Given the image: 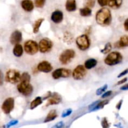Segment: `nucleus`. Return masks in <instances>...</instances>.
Segmentation results:
<instances>
[{"mask_svg":"<svg viewBox=\"0 0 128 128\" xmlns=\"http://www.w3.org/2000/svg\"><path fill=\"white\" fill-rule=\"evenodd\" d=\"M48 100L47 106H51V105L58 104L62 101V98L59 94L54 92L51 93V96L48 98Z\"/></svg>","mask_w":128,"mask_h":128,"instance_id":"ddd939ff","label":"nucleus"},{"mask_svg":"<svg viewBox=\"0 0 128 128\" xmlns=\"http://www.w3.org/2000/svg\"><path fill=\"white\" fill-rule=\"evenodd\" d=\"M21 6L24 11L31 12L34 10V3L31 0H22L21 2Z\"/></svg>","mask_w":128,"mask_h":128,"instance_id":"dca6fc26","label":"nucleus"},{"mask_svg":"<svg viewBox=\"0 0 128 128\" xmlns=\"http://www.w3.org/2000/svg\"><path fill=\"white\" fill-rule=\"evenodd\" d=\"M66 10L69 12H72L76 10V0H67L66 2Z\"/></svg>","mask_w":128,"mask_h":128,"instance_id":"a211bd4d","label":"nucleus"},{"mask_svg":"<svg viewBox=\"0 0 128 128\" xmlns=\"http://www.w3.org/2000/svg\"><path fill=\"white\" fill-rule=\"evenodd\" d=\"M24 49L27 54L30 55H34L38 52V44L36 41H32V40H28L25 42Z\"/></svg>","mask_w":128,"mask_h":128,"instance_id":"0eeeda50","label":"nucleus"},{"mask_svg":"<svg viewBox=\"0 0 128 128\" xmlns=\"http://www.w3.org/2000/svg\"><path fill=\"white\" fill-rule=\"evenodd\" d=\"M123 56L120 52L114 51L108 54L104 60V62L108 66H114L122 62Z\"/></svg>","mask_w":128,"mask_h":128,"instance_id":"f03ea898","label":"nucleus"},{"mask_svg":"<svg viewBox=\"0 0 128 128\" xmlns=\"http://www.w3.org/2000/svg\"><path fill=\"white\" fill-rule=\"evenodd\" d=\"M45 2H46V0H35V6L39 8H41L44 6Z\"/></svg>","mask_w":128,"mask_h":128,"instance_id":"c756f323","label":"nucleus"},{"mask_svg":"<svg viewBox=\"0 0 128 128\" xmlns=\"http://www.w3.org/2000/svg\"><path fill=\"white\" fill-rule=\"evenodd\" d=\"M127 81H128V78H125L122 79V80H120V81H118V83H117V84L118 85L122 84H124V83H125L126 82H127Z\"/></svg>","mask_w":128,"mask_h":128,"instance_id":"ea45409f","label":"nucleus"},{"mask_svg":"<svg viewBox=\"0 0 128 128\" xmlns=\"http://www.w3.org/2000/svg\"><path fill=\"white\" fill-rule=\"evenodd\" d=\"M63 13L62 11L60 10H56L52 13L51 16V19L52 22L56 24H59L63 20Z\"/></svg>","mask_w":128,"mask_h":128,"instance_id":"2eb2a0df","label":"nucleus"},{"mask_svg":"<svg viewBox=\"0 0 128 128\" xmlns=\"http://www.w3.org/2000/svg\"><path fill=\"white\" fill-rule=\"evenodd\" d=\"M98 4L102 7L106 6L108 5V0H98Z\"/></svg>","mask_w":128,"mask_h":128,"instance_id":"4c0bfd02","label":"nucleus"},{"mask_svg":"<svg viewBox=\"0 0 128 128\" xmlns=\"http://www.w3.org/2000/svg\"><path fill=\"white\" fill-rule=\"evenodd\" d=\"M52 46H53V43L50 39L42 38L39 42V50L41 53H46L51 51Z\"/></svg>","mask_w":128,"mask_h":128,"instance_id":"6e6552de","label":"nucleus"},{"mask_svg":"<svg viewBox=\"0 0 128 128\" xmlns=\"http://www.w3.org/2000/svg\"><path fill=\"white\" fill-rule=\"evenodd\" d=\"M31 80V76L28 72H24L21 75V80L20 81H24V82H30Z\"/></svg>","mask_w":128,"mask_h":128,"instance_id":"cd10ccee","label":"nucleus"},{"mask_svg":"<svg viewBox=\"0 0 128 128\" xmlns=\"http://www.w3.org/2000/svg\"><path fill=\"white\" fill-rule=\"evenodd\" d=\"M75 56V51L73 50L68 49L64 51L60 56V61L62 64L70 63Z\"/></svg>","mask_w":128,"mask_h":128,"instance_id":"39448f33","label":"nucleus"},{"mask_svg":"<svg viewBox=\"0 0 128 128\" xmlns=\"http://www.w3.org/2000/svg\"><path fill=\"white\" fill-rule=\"evenodd\" d=\"M58 117V113L56 112V111L55 110H51V111L49 112V113L48 114L47 116L45 118L44 122H48L50 121H52L53 120H54L56 118Z\"/></svg>","mask_w":128,"mask_h":128,"instance_id":"412c9836","label":"nucleus"},{"mask_svg":"<svg viewBox=\"0 0 128 128\" xmlns=\"http://www.w3.org/2000/svg\"><path fill=\"white\" fill-rule=\"evenodd\" d=\"M80 13L81 16H84V17H87V16H91V13H92V10L90 8L85 7L80 9Z\"/></svg>","mask_w":128,"mask_h":128,"instance_id":"393cba45","label":"nucleus"},{"mask_svg":"<svg viewBox=\"0 0 128 128\" xmlns=\"http://www.w3.org/2000/svg\"><path fill=\"white\" fill-rule=\"evenodd\" d=\"M111 50H112V45L110 42H108L106 44L104 48L101 50V52H102V54H108L111 51Z\"/></svg>","mask_w":128,"mask_h":128,"instance_id":"bb28decb","label":"nucleus"},{"mask_svg":"<svg viewBox=\"0 0 128 128\" xmlns=\"http://www.w3.org/2000/svg\"><path fill=\"white\" fill-rule=\"evenodd\" d=\"M18 91L25 96H29L32 94L33 91V87L30 82L21 81L17 86Z\"/></svg>","mask_w":128,"mask_h":128,"instance_id":"20e7f679","label":"nucleus"},{"mask_svg":"<svg viewBox=\"0 0 128 128\" xmlns=\"http://www.w3.org/2000/svg\"><path fill=\"white\" fill-rule=\"evenodd\" d=\"M72 77L75 80H81L86 75V68L83 65H78L72 72Z\"/></svg>","mask_w":128,"mask_h":128,"instance_id":"9d476101","label":"nucleus"},{"mask_svg":"<svg viewBox=\"0 0 128 128\" xmlns=\"http://www.w3.org/2000/svg\"><path fill=\"white\" fill-rule=\"evenodd\" d=\"M85 4H86V7L91 8H93L94 6L95 0H86Z\"/></svg>","mask_w":128,"mask_h":128,"instance_id":"7c9ffc66","label":"nucleus"},{"mask_svg":"<svg viewBox=\"0 0 128 128\" xmlns=\"http://www.w3.org/2000/svg\"><path fill=\"white\" fill-rule=\"evenodd\" d=\"M101 126H102V128H108L110 127V124L108 123L107 119L106 118H104L102 119V121H101Z\"/></svg>","mask_w":128,"mask_h":128,"instance_id":"473e14b6","label":"nucleus"},{"mask_svg":"<svg viewBox=\"0 0 128 128\" xmlns=\"http://www.w3.org/2000/svg\"><path fill=\"white\" fill-rule=\"evenodd\" d=\"M78 48L81 51L87 50L90 46V40L86 34H82L77 38L76 40Z\"/></svg>","mask_w":128,"mask_h":128,"instance_id":"423d86ee","label":"nucleus"},{"mask_svg":"<svg viewBox=\"0 0 128 128\" xmlns=\"http://www.w3.org/2000/svg\"><path fill=\"white\" fill-rule=\"evenodd\" d=\"M64 126V123L62 121H60L58 123H56V124L54 125L51 128H62Z\"/></svg>","mask_w":128,"mask_h":128,"instance_id":"c9c22d12","label":"nucleus"},{"mask_svg":"<svg viewBox=\"0 0 128 128\" xmlns=\"http://www.w3.org/2000/svg\"><path fill=\"white\" fill-rule=\"evenodd\" d=\"M112 93V91H108L107 92H103L102 95L101 96V98H108V96H111Z\"/></svg>","mask_w":128,"mask_h":128,"instance_id":"e433bc0d","label":"nucleus"},{"mask_svg":"<svg viewBox=\"0 0 128 128\" xmlns=\"http://www.w3.org/2000/svg\"><path fill=\"white\" fill-rule=\"evenodd\" d=\"M108 89V84H104L102 86H101V88L98 89L96 91V94L97 96H100V95L102 94L103 92H104L106 91V90Z\"/></svg>","mask_w":128,"mask_h":128,"instance_id":"c85d7f7f","label":"nucleus"},{"mask_svg":"<svg viewBox=\"0 0 128 128\" xmlns=\"http://www.w3.org/2000/svg\"><path fill=\"white\" fill-rule=\"evenodd\" d=\"M22 40V33L18 30H16L11 34L10 41L11 44H19Z\"/></svg>","mask_w":128,"mask_h":128,"instance_id":"4468645a","label":"nucleus"},{"mask_svg":"<svg viewBox=\"0 0 128 128\" xmlns=\"http://www.w3.org/2000/svg\"><path fill=\"white\" fill-rule=\"evenodd\" d=\"M12 52H13V54L16 57H21L23 54V48L20 43L16 44L14 47Z\"/></svg>","mask_w":128,"mask_h":128,"instance_id":"aec40b11","label":"nucleus"},{"mask_svg":"<svg viewBox=\"0 0 128 128\" xmlns=\"http://www.w3.org/2000/svg\"><path fill=\"white\" fill-rule=\"evenodd\" d=\"M124 27L125 30L126 31H128V19H126V21H124Z\"/></svg>","mask_w":128,"mask_h":128,"instance_id":"79ce46f5","label":"nucleus"},{"mask_svg":"<svg viewBox=\"0 0 128 128\" xmlns=\"http://www.w3.org/2000/svg\"><path fill=\"white\" fill-rule=\"evenodd\" d=\"M128 69H126V70H125L124 71H123L122 72H121V73H120V74L118 76V78H120L122 77L123 76L126 75V74H128Z\"/></svg>","mask_w":128,"mask_h":128,"instance_id":"58836bf2","label":"nucleus"},{"mask_svg":"<svg viewBox=\"0 0 128 128\" xmlns=\"http://www.w3.org/2000/svg\"><path fill=\"white\" fill-rule=\"evenodd\" d=\"M96 21L101 26H108L112 21V14L108 8H102L99 10L96 14Z\"/></svg>","mask_w":128,"mask_h":128,"instance_id":"f257e3e1","label":"nucleus"},{"mask_svg":"<svg viewBox=\"0 0 128 128\" xmlns=\"http://www.w3.org/2000/svg\"><path fill=\"white\" fill-rule=\"evenodd\" d=\"M5 80L7 82L12 84L18 83L21 80L20 72L16 70H8L6 73Z\"/></svg>","mask_w":128,"mask_h":128,"instance_id":"7ed1b4c3","label":"nucleus"},{"mask_svg":"<svg viewBox=\"0 0 128 128\" xmlns=\"http://www.w3.org/2000/svg\"><path fill=\"white\" fill-rule=\"evenodd\" d=\"M122 3V0H108V4L114 10L120 8Z\"/></svg>","mask_w":128,"mask_h":128,"instance_id":"6ab92c4d","label":"nucleus"},{"mask_svg":"<svg viewBox=\"0 0 128 128\" xmlns=\"http://www.w3.org/2000/svg\"><path fill=\"white\" fill-rule=\"evenodd\" d=\"M71 75V71L66 68H59L53 71L52 77L54 80H59L61 78H68Z\"/></svg>","mask_w":128,"mask_h":128,"instance_id":"9b49d317","label":"nucleus"},{"mask_svg":"<svg viewBox=\"0 0 128 128\" xmlns=\"http://www.w3.org/2000/svg\"><path fill=\"white\" fill-rule=\"evenodd\" d=\"M37 70L40 72L48 73V72H50L52 71V66L48 61H44L38 64L37 66Z\"/></svg>","mask_w":128,"mask_h":128,"instance_id":"f8f14e48","label":"nucleus"},{"mask_svg":"<svg viewBox=\"0 0 128 128\" xmlns=\"http://www.w3.org/2000/svg\"><path fill=\"white\" fill-rule=\"evenodd\" d=\"M128 46V37L126 35L121 36L120 41L115 44V46L118 48H122L127 47Z\"/></svg>","mask_w":128,"mask_h":128,"instance_id":"f3484780","label":"nucleus"},{"mask_svg":"<svg viewBox=\"0 0 128 128\" xmlns=\"http://www.w3.org/2000/svg\"><path fill=\"white\" fill-rule=\"evenodd\" d=\"M42 102V99L41 97H36L32 102L30 104V109L31 110H34V108H36V107H38V106H40V104H41Z\"/></svg>","mask_w":128,"mask_h":128,"instance_id":"b1692460","label":"nucleus"},{"mask_svg":"<svg viewBox=\"0 0 128 128\" xmlns=\"http://www.w3.org/2000/svg\"><path fill=\"white\" fill-rule=\"evenodd\" d=\"M44 21L43 18H40L38 19L36 21L34 22L33 25V29H32V31H33L34 33L36 34L39 32V30H40V26H41V24L42 23V22Z\"/></svg>","mask_w":128,"mask_h":128,"instance_id":"5701e85b","label":"nucleus"},{"mask_svg":"<svg viewBox=\"0 0 128 128\" xmlns=\"http://www.w3.org/2000/svg\"><path fill=\"white\" fill-rule=\"evenodd\" d=\"M72 110L71 109H67V110H64V111L62 112V115H61V117L62 118H66L67 116L71 115V114L72 113Z\"/></svg>","mask_w":128,"mask_h":128,"instance_id":"2f4dec72","label":"nucleus"},{"mask_svg":"<svg viewBox=\"0 0 128 128\" xmlns=\"http://www.w3.org/2000/svg\"><path fill=\"white\" fill-rule=\"evenodd\" d=\"M99 102H100V101H95V102H92L91 104H90V106H89V110H90V111H93L94 109L95 108V107H96V105L98 104V103Z\"/></svg>","mask_w":128,"mask_h":128,"instance_id":"f704fd0d","label":"nucleus"},{"mask_svg":"<svg viewBox=\"0 0 128 128\" xmlns=\"http://www.w3.org/2000/svg\"><path fill=\"white\" fill-rule=\"evenodd\" d=\"M121 90H128V84H125L124 86H122V87L121 88Z\"/></svg>","mask_w":128,"mask_h":128,"instance_id":"c03bdc74","label":"nucleus"},{"mask_svg":"<svg viewBox=\"0 0 128 128\" xmlns=\"http://www.w3.org/2000/svg\"><path fill=\"white\" fill-rule=\"evenodd\" d=\"M98 61L95 59L91 58L88 60L84 62V68L87 70H91L97 65Z\"/></svg>","mask_w":128,"mask_h":128,"instance_id":"4be33fe9","label":"nucleus"},{"mask_svg":"<svg viewBox=\"0 0 128 128\" xmlns=\"http://www.w3.org/2000/svg\"><path fill=\"white\" fill-rule=\"evenodd\" d=\"M18 123V120H12V121H11L10 122H9L7 124V125H6V128H10V127H11V126H15V125L17 124Z\"/></svg>","mask_w":128,"mask_h":128,"instance_id":"72a5a7b5","label":"nucleus"},{"mask_svg":"<svg viewBox=\"0 0 128 128\" xmlns=\"http://www.w3.org/2000/svg\"><path fill=\"white\" fill-rule=\"evenodd\" d=\"M109 103V101L108 100H104V101H100L98 103V104L96 105V106L95 107V108L94 109L93 111H96V110H101V109L103 108L106 104Z\"/></svg>","mask_w":128,"mask_h":128,"instance_id":"a878e982","label":"nucleus"},{"mask_svg":"<svg viewBox=\"0 0 128 128\" xmlns=\"http://www.w3.org/2000/svg\"><path fill=\"white\" fill-rule=\"evenodd\" d=\"M122 100H121V101L117 104V105H116V108H117L118 110H120V108H121V105H122Z\"/></svg>","mask_w":128,"mask_h":128,"instance_id":"37998d69","label":"nucleus"},{"mask_svg":"<svg viewBox=\"0 0 128 128\" xmlns=\"http://www.w3.org/2000/svg\"><path fill=\"white\" fill-rule=\"evenodd\" d=\"M3 83V74L0 70V85H2Z\"/></svg>","mask_w":128,"mask_h":128,"instance_id":"a19ab883","label":"nucleus"},{"mask_svg":"<svg viewBox=\"0 0 128 128\" xmlns=\"http://www.w3.org/2000/svg\"><path fill=\"white\" fill-rule=\"evenodd\" d=\"M14 108V99L13 98H8L2 102L1 109L6 114H9Z\"/></svg>","mask_w":128,"mask_h":128,"instance_id":"1a4fd4ad","label":"nucleus"}]
</instances>
